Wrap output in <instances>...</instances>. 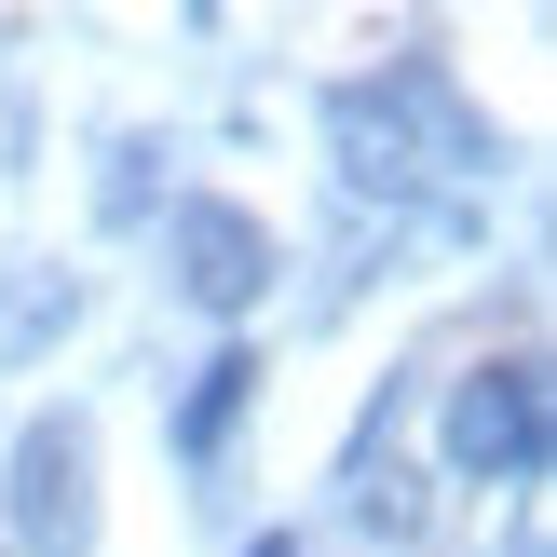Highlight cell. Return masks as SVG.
<instances>
[{"instance_id": "obj_5", "label": "cell", "mask_w": 557, "mask_h": 557, "mask_svg": "<svg viewBox=\"0 0 557 557\" xmlns=\"http://www.w3.org/2000/svg\"><path fill=\"white\" fill-rule=\"evenodd\" d=\"M354 531H368V544H422V531H435L422 462H395V449H381V462H354Z\"/></svg>"}, {"instance_id": "obj_2", "label": "cell", "mask_w": 557, "mask_h": 557, "mask_svg": "<svg viewBox=\"0 0 557 557\" xmlns=\"http://www.w3.org/2000/svg\"><path fill=\"white\" fill-rule=\"evenodd\" d=\"M14 544L27 557H82L96 544V422L82 408H41L14 435Z\"/></svg>"}, {"instance_id": "obj_6", "label": "cell", "mask_w": 557, "mask_h": 557, "mask_svg": "<svg viewBox=\"0 0 557 557\" xmlns=\"http://www.w3.org/2000/svg\"><path fill=\"white\" fill-rule=\"evenodd\" d=\"M245 381H259V354H218V368L190 381V408H177V449L190 462H218V435L245 422Z\"/></svg>"}, {"instance_id": "obj_1", "label": "cell", "mask_w": 557, "mask_h": 557, "mask_svg": "<svg viewBox=\"0 0 557 557\" xmlns=\"http://www.w3.org/2000/svg\"><path fill=\"white\" fill-rule=\"evenodd\" d=\"M326 136H341V177H354V190L476 177V163H490V123L449 96V69H435V54H395L381 82H341V96H326Z\"/></svg>"}, {"instance_id": "obj_3", "label": "cell", "mask_w": 557, "mask_h": 557, "mask_svg": "<svg viewBox=\"0 0 557 557\" xmlns=\"http://www.w3.org/2000/svg\"><path fill=\"white\" fill-rule=\"evenodd\" d=\"M163 272H177L190 313H259L272 299V232L245 205H218V190H190V205L163 218Z\"/></svg>"}, {"instance_id": "obj_8", "label": "cell", "mask_w": 557, "mask_h": 557, "mask_svg": "<svg viewBox=\"0 0 557 557\" xmlns=\"http://www.w3.org/2000/svg\"><path fill=\"white\" fill-rule=\"evenodd\" d=\"M245 557H299V544H286V531H259V544H245Z\"/></svg>"}, {"instance_id": "obj_4", "label": "cell", "mask_w": 557, "mask_h": 557, "mask_svg": "<svg viewBox=\"0 0 557 557\" xmlns=\"http://www.w3.org/2000/svg\"><path fill=\"white\" fill-rule=\"evenodd\" d=\"M449 476H490V490L544 476V368L531 354H504L449 395Z\"/></svg>"}, {"instance_id": "obj_7", "label": "cell", "mask_w": 557, "mask_h": 557, "mask_svg": "<svg viewBox=\"0 0 557 557\" xmlns=\"http://www.w3.org/2000/svg\"><path fill=\"white\" fill-rule=\"evenodd\" d=\"M69 313H82V272H41V286L14 299V326H0V354H41V341H54Z\"/></svg>"}]
</instances>
